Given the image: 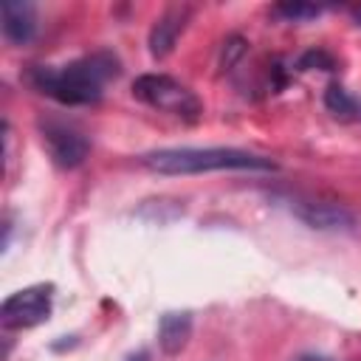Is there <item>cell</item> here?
<instances>
[{
  "label": "cell",
  "mask_w": 361,
  "mask_h": 361,
  "mask_svg": "<svg viewBox=\"0 0 361 361\" xmlns=\"http://www.w3.org/2000/svg\"><path fill=\"white\" fill-rule=\"evenodd\" d=\"M0 23H3V37L11 45H28L37 37V8L25 0L0 3Z\"/></svg>",
  "instance_id": "obj_7"
},
{
  "label": "cell",
  "mask_w": 361,
  "mask_h": 361,
  "mask_svg": "<svg viewBox=\"0 0 361 361\" xmlns=\"http://www.w3.org/2000/svg\"><path fill=\"white\" fill-rule=\"evenodd\" d=\"M54 310V285L39 282L14 290L0 305V322L6 330H28L51 319Z\"/></svg>",
  "instance_id": "obj_4"
},
{
  "label": "cell",
  "mask_w": 361,
  "mask_h": 361,
  "mask_svg": "<svg viewBox=\"0 0 361 361\" xmlns=\"http://www.w3.org/2000/svg\"><path fill=\"white\" fill-rule=\"evenodd\" d=\"M186 20H189V8L186 6H172L155 20V25L149 31V54L155 59H164L166 54H172L178 37L186 28Z\"/></svg>",
  "instance_id": "obj_8"
},
{
  "label": "cell",
  "mask_w": 361,
  "mask_h": 361,
  "mask_svg": "<svg viewBox=\"0 0 361 361\" xmlns=\"http://www.w3.org/2000/svg\"><path fill=\"white\" fill-rule=\"evenodd\" d=\"M290 212L302 223H307L310 228H319V231H350V228H355V214L350 209H344L341 203L313 200V197H293Z\"/></svg>",
  "instance_id": "obj_6"
},
{
  "label": "cell",
  "mask_w": 361,
  "mask_h": 361,
  "mask_svg": "<svg viewBox=\"0 0 361 361\" xmlns=\"http://www.w3.org/2000/svg\"><path fill=\"white\" fill-rule=\"evenodd\" d=\"M299 68H302V71H310V68L333 71V68H336V62H333V56H330V54H324V51H307V54L299 59Z\"/></svg>",
  "instance_id": "obj_12"
},
{
  "label": "cell",
  "mask_w": 361,
  "mask_h": 361,
  "mask_svg": "<svg viewBox=\"0 0 361 361\" xmlns=\"http://www.w3.org/2000/svg\"><path fill=\"white\" fill-rule=\"evenodd\" d=\"M141 164L158 175H200V172H274L276 164L265 155L237 147H164L141 155Z\"/></svg>",
  "instance_id": "obj_2"
},
{
  "label": "cell",
  "mask_w": 361,
  "mask_h": 361,
  "mask_svg": "<svg viewBox=\"0 0 361 361\" xmlns=\"http://www.w3.org/2000/svg\"><path fill=\"white\" fill-rule=\"evenodd\" d=\"M274 14L288 20V23H302V20L319 17L322 6H313V3H279V6H274Z\"/></svg>",
  "instance_id": "obj_11"
},
{
  "label": "cell",
  "mask_w": 361,
  "mask_h": 361,
  "mask_svg": "<svg viewBox=\"0 0 361 361\" xmlns=\"http://www.w3.org/2000/svg\"><path fill=\"white\" fill-rule=\"evenodd\" d=\"M127 361H149V353H147V350H138V353L127 355Z\"/></svg>",
  "instance_id": "obj_13"
},
{
  "label": "cell",
  "mask_w": 361,
  "mask_h": 361,
  "mask_svg": "<svg viewBox=\"0 0 361 361\" xmlns=\"http://www.w3.org/2000/svg\"><path fill=\"white\" fill-rule=\"evenodd\" d=\"M133 96L144 104H149L152 110L169 113L175 118L183 121H197L203 113L200 99L178 79L166 76V73H141L133 82Z\"/></svg>",
  "instance_id": "obj_3"
},
{
  "label": "cell",
  "mask_w": 361,
  "mask_h": 361,
  "mask_svg": "<svg viewBox=\"0 0 361 361\" xmlns=\"http://www.w3.org/2000/svg\"><path fill=\"white\" fill-rule=\"evenodd\" d=\"M39 135H42V144H45L51 161L59 169H76L87 158L90 144L73 124L45 118V121H39Z\"/></svg>",
  "instance_id": "obj_5"
},
{
  "label": "cell",
  "mask_w": 361,
  "mask_h": 361,
  "mask_svg": "<svg viewBox=\"0 0 361 361\" xmlns=\"http://www.w3.org/2000/svg\"><path fill=\"white\" fill-rule=\"evenodd\" d=\"M192 336V316L186 310L164 313L158 322V347L166 355H178Z\"/></svg>",
  "instance_id": "obj_9"
},
{
  "label": "cell",
  "mask_w": 361,
  "mask_h": 361,
  "mask_svg": "<svg viewBox=\"0 0 361 361\" xmlns=\"http://www.w3.org/2000/svg\"><path fill=\"white\" fill-rule=\"evenodd\" d=\"M118 59L110 51H96L90 56L73 59L62 68H48V65H37L28 71V85L59 102L68 107H79V104H96L102 99V87L118 76Z\"/></svg>",
  "instance_id": "obj_1"
},
{
  "label": "cell",
  "mask_w": 361,
  "mask_h": 361,
  "mask_svg": "<svg viewBox=\"0 0 361 361\" xmlns=\"http://www.w3.org/2000/svg\"><path fill=\"white\" fill-rule=\"evenodd\" d=\"M299 361H333V358H327V355H302Z\"/></svg>",
  "instance_id": "obj_14"
},
{
  "label": "cell",
  "mask_w": 361,
  "mask_h": 361,
  "mask_svg": "<svg viewBox=\"0 0 361 361\" xmlns=\"http://www.w3.org/2000/svg\"><path fill=\"white\" fill-rule=\"evenodd\" d=\"M324 107H327L333 116L347 118V116L355 113V99H353L341 85H330V87L324 90Z\"/></svg>",
  "instance_id": "obj_10"
}]
</instances>
